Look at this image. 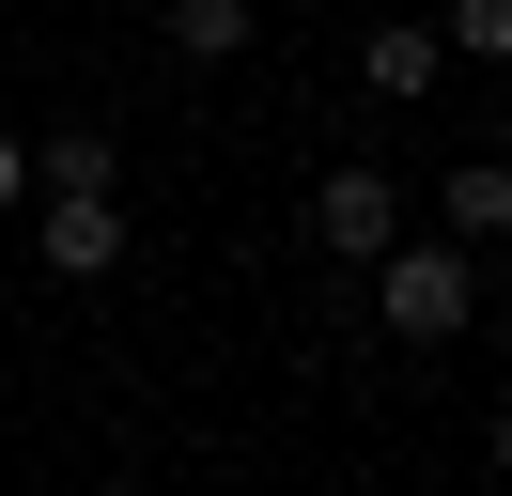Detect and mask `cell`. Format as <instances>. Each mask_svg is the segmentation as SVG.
Instances as JSON below:
<instances>
[{"mask_svg": "<svg viewBox=\"0 0 512 496\" xmlns=\"http://www.w3.org/2000/svg\"><path fill=\"white\" fill-rule=\"evenodd\" d=\"M466 310H481L466 233H388V248H373V326H388V341H466Z\"/></svg>", "mask_w": 512, "mask_h": 496, "instance_id": "cell-1", "label": "cell"}, {"mask_svg": "<svg viewBox=\"0 0 512 496\" xmlns=\"http://www.w3.org/2000/svg\"><path fill=\"white\" fill-rule=\"evenodd\" d=\"M32 264L47 279H109L125 264V202L109 186H32Z\"/></svg>", "mask_w": 512, "mask_h": 496, "instance_id": "cell-2", "label": "cell"}, {"mask_svg": "<svg viewBox=\"0 0 512 496\" xmlns=\"http://www.w3.org/2000/svg\"><path fill=\"white\" fill-rule=\"evenodd\" d=\"M311 233H326V264H373V248L404 233V186H388L373 155H342V171L311 186Z\"/></svg>", "mask_w": 512, "mask_h": 496, "instance_id": "cell-3", "label": "cell"}, {"mask_svg": "<svg viewBox=\"0 0 512 496\" xmlns=\"http://www.w3.org/2000/svg\"><path fill=\"white\" fill-rule=\"evenodd\" d=\"M435 62H450L435 16H388L373 47H357V78H373V109H419V93H435Z\"/></svg>", "mask_w": 512, "mask_h": 496, "instance_id": "cell-4", "label": "cell"}, {"mask_svg": "<svg viewBox=\"0 0 512 496\" xmlns=\"http://www.w3.org/2000/svg\"><path fill=\"white\" fill-rule=\"evenodd\" d=\"M435 233H466V248H497V233H512V155H466V171L435 186Z\"/></svg>", "mask_w": 512, "mask_h": 496, "instance_id": "cell-5", "label": "cell"}, {"mask_svg": "<svg viewBox=\"0 0 512 496\" xmlns=\"http://www.w3.org/2000/svg\"><path fill=\"white\" fill-rule=\"evenodd\" d=\"M156 31H171V62H233L249 47V0H156Z\"/></svg>", "mask_w": 512, "mask_h": 496, "instance_id": "cell-6", "label": "cell"}, {"mask_svg": "<svg viewBox=\"0 0 512 496\" xmlns=\"http://www.w3.org/2000/svg\"><path fill=\"white\" fill-rule=\"evenodd\" d=\"M125 171V140H94V124H63V140H32V186H109Z\"/></svg>", "mask_w": 512, "mask_h": 496, "instance_id": "cell-7", "label": "cell"}, {"mask_svg": "<svg viewBox=\"0 0 512 496\" xmlns=\"http://www.w3.org/2000/svg\"><path fill=\"white\" fill-rule=\"evenodd\" d=\"M435 31H450V47H466V62H512V0H450Z\"/></svg>", "mask_w": 512, "mask_h": 496, "instance_id": "cell-8", "label": "cell"}, {"mask_svg": "<svg viewBox=\"0 0 512 496\" xmlns=\"http://www.w3.org/2000/svg\"><path fill=\"white\" fill-rule=\"evenodd\" d=\"M16 202H32V140H0V217H16Z\"/></svg>", "mask_w": 512, "mask_h": 496, "instance_id": "cell-9", "label": "cell"}, {"mask_svg": "<svg viewBox=\"0 0 512 496\" xmlns=\"http://www.w3.org/2000/svg\"><path fill=\"white\" fill-rule=\"evenodd\" d=\"M497 481H512V403H497Z\"/></svg>", "mask_w": 512, "mask_h": 496, "instance_id": "cell-10", "label": "cell"}]
</instances>
